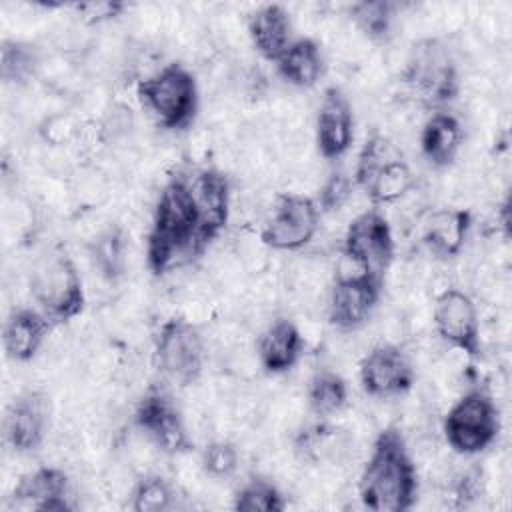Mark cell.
<instances>
[{
  "mask_svg": "<svg viewBox=\"0 0 512 512\" xmlns=\"http://www.w3.org/2000/svg\"><path fill=\"white\" fill-rule=\"evenodd\" d=\"M396 4L388 0H362L350 6V20L372 42H386L392 36Z\"/></svg>",
  "mask_w": 512,
  "mask_h": 512,
  "instance_id": "26",
  "label": "cell"
},
{
  "mask_svg": "<svg viewBox=\"0 0 512 512\" xmlns=\"http://www.w3.org/2000/svg\"><path fill=\"white\" fill-rule=\"evenodd\" d=\"M134 424L164 454H182L192 448L184 416L172 396L150 388L134 408Z\"/></svg>",
  "mask_w": 512,
  "mask_h": 512,
  "instance_id": "11",
  "label": "cell"
},
{
  "mask_svg": "<svg viewBox=\"0 0 512 512\" xmlns=\"http://www.w3.org/2000/svg\"><path fill=\"white\" fill-rule=\"evenodd\" d=\"M248 36L254 50L268 62H276L290 46L292 20L282 4H262L248 16Z\"/></svg>",
  "mask_w": 512,
  "mask_h": 512,
  "instance_id": "20",
  "label": "cell"
},
{
  "mask_svg": "<svg viewBox=\"0 0 512 512\" xmlns=\"http://www.w3.org/2000/svg\"><path fill=\"white\" fill-rule=\"evenodd\" d=\"M432 324L448 346L470 358L480 356V316L470 294L460 288L442 290L434 300Z\"/></svg>",
  "mask_w": 512,
  "mask_h": 512,
  "instance_id": "10",
  "label": "cell"
},
{
  "mask_svg": "<svg viewBox=\"0 0 512 512\" xmlns=\"http://www.w3.org/2000/svg\"><path fill=\"white\" fill-rule=\"evenodd\" d=\"M308 406L318 416H330L340 412L348 402V384L346 380L334 370H318L306 390Z\"/></svg>",
  "mask_w": 512,
  "mask_h": 512,
  "instance_id": "25",
  "label": "cell"
},
{
  "mask_svg": "<svg viewBox=\"0 0 512 512\" xmlns=\"http://www.w3.org/2000/svg\"><path fill=\"white\" fill-rule=\"evenodd\" d=\"M40 64L36 46L24 40H4L0 48V76L6 84H26Z\"/></svg>",
  "mask_w": 512,
  "mask_h": 512,
  "instance_id": "27",
  "label": "cell"
},
{
  "mask_svg": "<svg viewBox=\"0 0 512 512\" xmlns=\"http://www.w3.org/2000/svg\"><path fill=\"white\" fill-rule=\"evenodd\" d=\"M94 262L100 274L108 280H114L122 274L124 268V238L118 230H108L98 236L92 246Z\"/></svg>",
  "mask_w": 512,
  "mask_h": 512,
  "instance_id": "31",
  "label": "cell"
},
{
  "mask_svg": "<svg viewBox=\"0 0 512 512\" xmlns=\"http://www.w3.org/2000/svg\"><path fill=\"white\" fill-rule=\"evenodd\" d=\"M394 232L380 208H368L356 214L346 232L342 256L360 272L384 282V274L394 262Z\"/></svg>",
  "mask_w": 512,
  "mask_h": 512,
  "instance_id": "8",
  "label": "cell"
},
{
  "mask_svg": "<svg viewBox=\"0 0 512 512\" xmlns=\"http://www.w3.org/2000/svg\"><path fill=\"white\" fill-rule=\"evenodd\" d=\"M42 134L52 144L70 142L76 134V122L70 116H52L50 120H46Z\"/></svg>",
  "mask_w": 512,
  "mask_h": 512,
  "instance_id": "33",
  "label": "cell"
},
{
  "mask_svg": "<svg viewBox=\"0 0 512 512\" xmlns=\"http://www.w3.org/2000/svg\"><path fill=\"white\" fill-rule=\"evenodd\" d=\"M402 78L428 104L452 102L460 92L456 62L436 38H426L412 46Z\"/></svg>",
  "mask_w": 512,
  "mask_h": 512,
  "instance_id": "7",
  "label": "cell"
},
{
  "mask_svg": "<svg viewBox=\"0 0 512 512\" xmlns=\"http://www.w3.org/2000/svg\"><path fill=\"white\" fill-rule=\"evenodd\" d=\"M50 426V402L46 394L30 390L14 398L2 420L4 442L18 454L36 450Z\"/></svg>",
  "mask_w": 512,
  "mask_h": 512,
  "instance_id": "15",
  "label": "cell"
},
{
  "mask_svg": "<svg viewBox=\"0 0 512 512\" xmlns=\"http://www.w3.org/2000/svg\"><path fill=\"white\" fill-rule=\"evenodd\" d=\"M12 498L32 510L64 512L72 510L70 480L58 466H38L24 474L14 486Z\"/></svg>",
  "mask_w": 512,
  "mask_h": 512,
  "instance_id": "17",
  "label": "cell"
},
{
  "mask_svg": "<svg viewBox=\"0 0 512 512\" xmlns=\"http://www.w3.org/2000/svg\"><path fill=\"white\" fill-rule=\"evenodd\" d=\"M446 444L462 456H476L490 448L500 434V410L484 390L462 394L442 420Z\"/></svg>",
  "mask_w": 512,
  "mask_h": 512,
  "instance_id": "5",
  "label": "cell"
},
{
  "mask_svg": "<svg viewBox=\"0 0 512 512\" xmlns=\"http://www.w3.org/2000/svg\"><path fill=\"white\" fill-rule=\"evenodd\" d=\"M358 498L374 512H406L418 498V472L402 432H378L358 478Z\"/></svg>",
  "mask_w": 512,
  "mask_h": 512,
  "instance_id": "1",
  "label": "cell"
},
{
  "mask_svg": "<svg viewBox=\"0 0 512 512\" xmlns=\"http://www.w3.org/2000/svg\"><path fill=\"white\" fill-rule=\"evenodd\" d=\"M304 352V336L288 318L272 320L258 338V362L268 374H284L292 370Z\"/></svg>",
  "mask_w": 512,
  "mask_h": 512,
  "instance_id": "19",
  "label": "cell"
},
{
  "mask_svg": "<svg viewBox=\"0 0 512 512\" xmlns=\"http://www.w3.org/2000/svg\"><path fill=\"white\" fill-rule=\"evenodd\" d=\"M316 148L326 160H336L348 152L354 140V114L348 96L330 86L316 110Z\"/></svg>",
  "mask_w": 512,
  "mask_h": 512,
  "instance_id": "16",
  "label": "cell"
},
{
  "mask_svg": "<svg viewBox=\"0 0 512 512\" xmlns=\"http://www.w3.org/2000/svg\"><path fill=\"white\" fill-rule=\"evenodd\" d=\"M320 214L314 198L304 194H284L276 200L272 214L260 232V240L278 252L300 250L316 236Z\"/></svg>",
  "mask_w": 512,
  "mask_h": 512,
  "instance_id": "9",
  "label": "cell"
},
{
  "mask_svg": "<svg viewBox=\"0 0 512 512\" xmlns=\"http://www.w3.org/2000/svg\"><path fill=\"white\" fill-rule=\"evenodd\" d=\"M416 184V176L410 164L402 156H394L380 164L360 188H364L374 208L388 206L404 198Z\"/></svg>",
  "mask_w": 512,
  "mask_h": 512,
  "instance_id": "24",
  "label": "cell"
},
{
  "mask_svg": "<svg viewBox=\"0 0 512 512\" xmlns=\"http://www.w3.org/2000/svg\"><path fill=\"white\" fill-rule=\"evenodd\" d=\"M472 226V212L466 208L434 210L422 228V240L438 258H454L462 252Z\"/></svg>",
  "mask_w": 512,
  "mask_h": 512,
  "instance_id": "21",
  "label": "cell"
},
{
  "mask_svg": "<svg viewBox=\"0 0 512 512\" xmlns=\"http://www.w3.org/2000/svg\"><path fill=\"white\" fill-rule=\"evenodd\" d=\"M464 142L460 120L450 112H434L420 130V152L436 168L454 162Z\"/></svg>",
  "mask_w": 512,
  "mask_h": 512,
  "instance_id": "22",
  "label": "cell"
},
{
  "mask_svg": "<svg viewBox=\"0 0 512 512\" xmlns=\"http://www.w3.org/2000/svg\"><path fill=\"white\" fill-rule=\"evenodd\" d=\"M176 504V488L160 474L142 476L130 492V508L134 512H166Z\"/></svg>",
  "mask_w": 512,
  "mask_h": 512,
  "instance_id": "28",
  "label": "cell"
},
{
  "mask_svg": "<svg viewBox=\"0 0 512 512\" xmlns=\"http://www.w3.org/2000/svg\"><path fill=\"white\" fill-rule=\"evenodd\" d=\"M360 386L372 398L406 394L414 384V368L406 352L396 344L374 346L358 366Z\"/></svg>",
  "mask_w": 512,
  "mask_h": 512,
  "instance_id": "13",
  "label": "cell"
},
{
  "mask_svg": "<svg viewBox=\"0 0 512 512\" xmlns=\"http://www.w3.org/2000/svg\"><path fill=\"white\" fill-rule=\"evenodd\" d=\"M204 246L188 180L176 176L164 184L156 200L152 226L146 238V264L152 274L160 276L188 256L198 254Z\"/></svg>",
  "mask_w": 512,
  "mask_h": 512,
  "instance_id": "2",
  "label": "cell"
},
{
  "mask_svg": "<svg viewBox=\"0 0 512 512\" xmlns=\"http://www.w3.org/2000/svg\"><path fill=\"white\" fill-rule=\"evenodd\" d=\"M276 70L288 84L296 88H312L324 72V58L318 42L308 36L294 38L276 60Z\"/></svg>",
  "mask_w": 512,
  "mask_h": 512,
  "instance_id": "23",
  "label": "cell"
},
{
  "mask_svg": "<svg viewBox=\"0 0 512 512\" xmlns=\"http://www.w3.org/2000/svg\"><path fill=\"white\" fill-rule=\"evenodd\" d=\"M238 464V448L228 440H212L200 450V466L210 478L226 480L238 470Z\"/></svg>",
  "mask_w": 512,
  "mask_h": 512,
  "instance_id": "30",
  "label": "cell"
},
{
  "mask_svg": "<svg viewBox=\"0 0 512 512\" xmlns=\"http://www.w3.org/2000/svg\"><path fill=\"white\" fill-rule=\"evenodd\" d=\"M382 280L360 270L340 272L328 294V322L344 332L358 330L372 316L380 298Z\"/></svg>",
  "mask_w": 512,
  "mask_h": 512,
  "instance_id": "12",
  "label": "cell"
},
{
  "mask_svg": "<svg viewBox=\"0 0 512 512\" xmlns=\"http://www.w3.org/2000/svg\"><path fill=\"white\" fill-rule=\"evenodd\" d=\"M30 294L54 322H68L82 314L86 304L82 276L64 252H50L36 260L30 272Z\"/></svg>",
  "mask_w": 512,
  "mask_h": 512,
  "instance_id": "4",
  "label": "cell"
},
{
  "mask_svg": "<svg viewBox=\"0 0 512 512\" xmlns=\"http://www.w3.org/2000/svg\"><path fill=\"white\" fill-rule=\"evenodd\" d=\"M52 318L36 308H16L2 326V348L14 362H30L44 346Z\"/></svg>",
  "mask_w": 512,
  "mask_h": 512,
  "instance_id": "18",
  "label": "cell"
},
{
  "mask_svg": "<svg viewBox=\"0 0 512 512\" xmlns=\"http://www.w3.org/2000/svg\"><path fill=\"white\" fill-rule=\"evenodd\" d=\"M284 508V494L268 478H250L234 494V510L238 512H282Z\"/></svg>",
  "mask_w": 512,
  "mask_h": 512,
  "instance_id": "29",
  "label": "cell"
},
{
  "mask_svg": "<svg viewBox=\"0 0 512 512\" xmlns=\"http://www.w3.org/2000/svg\"><path fill=\"white\" fill-rule=\"evenodd\" d=\"M188 190L192 196L200 238L204 244H208L222 234L230 220V182L220 170L204 168L188 180Z\"/></svg>",
  "mask_w": 512,
  "mask_h": 512,
  "instance_id": "14",
  "label": "cell"
},
{
  "mask_svg": "<svg viewBox=\"0 0 512 512\" xmlns=\"http://www.w3.org/2000/svg\"><path fill=\"white\" fill-rule=\"evenodd\" d=\"M206 360V346L200 330L186 318L164 320L154 338V362L162 376L178 386L194 384Z\"/></svg>",
  "mask_w": 512,
  "mask_h": 512,
  "instance_id": "6",
  "label": "cell"
},
{
  "mask_svg": "<svg viewBox=\"0 0 512 512\" xmlns=\"http://www.w3.org/2000/svg\"><path fill=\"white\" fill-rule=\"evenodd\" d=\"M82 18L88 22H102L114 18L118 12L124 10V4H112V2H96V4H80L78 6Z\"/></svg>",
  "mask_w": 512,
  "mask_h": 512,
  "instance_id": "34",
  "label": "cell"
},
{
  "mask_svg": "<svg viewBox=\"0 0 512 512\" xmlns=\"http://www.w3.org/2000/svg\"><path fill=\"white\" fill-rule=\"evenodd\" d=\"M142 106L168 130H184L198 112V82L180 62L164 64L136 86Z\"/></svg>",
  "mask_w": 512,
  "mask_h": 512,
  "instance_id": "3",
  "label": "cell"
},
{
  "mask_svg": "<svg viewBox=\"0 0 512 512\" xmlns=\"http://www.w3.org/2000/svg\"><path fill=\"white\" fill-rule=\"evenodd\" d=\"M354 180H350L348 176L344 174H332L320 188V194H318V208L320 212H334V210H340L350 194H352V188H354Z\"/></svg>",
  "mask_w": 512,
  "mask_h": 512,
  "instance_id": "32",
  "label": "cell"
}]
</instances>
